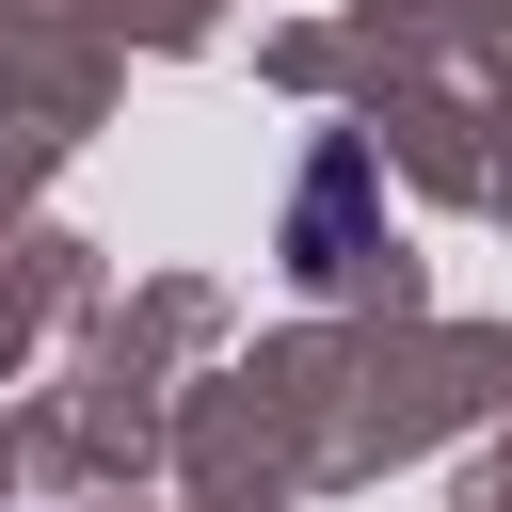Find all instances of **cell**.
I'll return each instance as SVG.
<instances>
[{"instance_id": "6da1fadb", "label": "cell", "mask_w": 512, "mask_h": 512, "mask_svg": "<svg viewBox=\"0 0 512 512\" xmlns=\"http://www.w3.org/2000/svg\"><path fill=\"white\" fill-rule=\"evenodd\" d=\"M352 208H368V160H352V144H320V176H304V272H320V288L352 272Z\"/></svg>"}]
</instances>
